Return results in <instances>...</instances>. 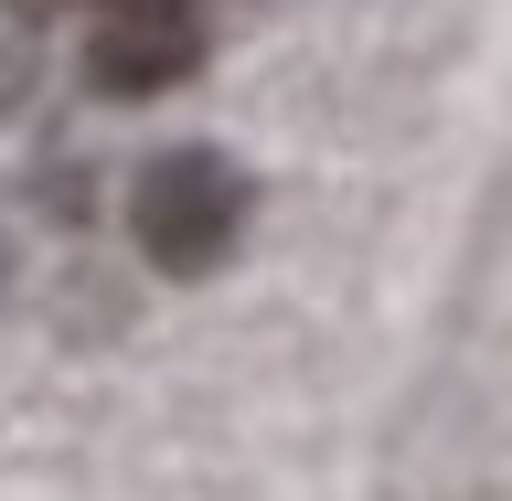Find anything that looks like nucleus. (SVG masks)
<instances>
[{
	"instance_id": "obj_2",
	"label": "nucleus",
	"mask_w": 512,
	"mask_h": 501,
	"mask_svg": "<svg viewBox=\"0 0 512 501\" xmlns=\"http://www.w3.org/2000/svg\"><path fill=\"white\" fill-rule=\"evenodd\" d=\"M203 64V0H96L86 75L96 96H171Z\"/></svg>"
},
{
	"instance_id": "obj_1",
	"label": "nucleus",
	"mask_w": 512,
	"mask_h": 501,
	"mask_svg": "<svg viewBox=\"0 0 512 501\" xmlns=\"http://www.w3.org/2000/svg\"><path fill=\"white\" fill-rule=\"evenodd\" d=\"M128 235L160 278H214L246 235V171L224 150H160L128 182Z\"/></svg>"
},
{
	"instance_id": "obj_3",
	"label": "nucleus",
	"mask_w": 512,
	"mask_h": 501,
	"mask_svg": "<svg viewBox=\"0 0 512 501\" xmlns=\"http://www.w3.org/2000/svg\"><path fill=\"white\" fill-rule=\"evenodd\" d=\"M11 22H64V11H86V0H0Z\"/></svg>"
}]
</instances>
